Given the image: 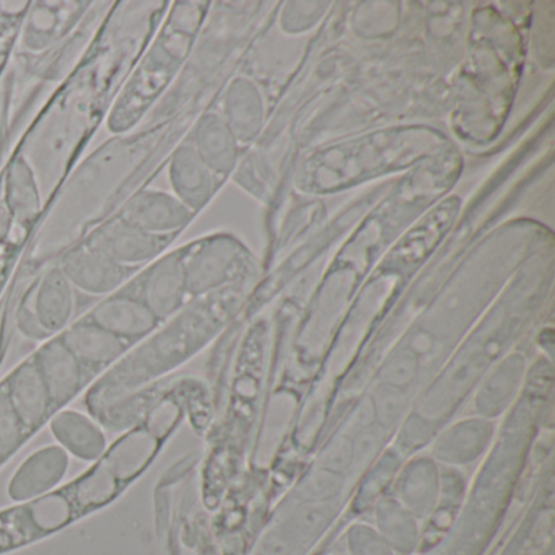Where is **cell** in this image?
I'll list each match as a JSON object with an SVG mask.
<instances>
[{"label": "cell", "instance_id": "cell-5", "mask_svg": "<svg viewBox=\"0 0 555 555\" xmlns=\"http://www.w3.org/2000/svg\"><path fill=\"white\" fill-rule=\"evenodd\" d=\"M168 242L170 236L151 235L119 216L93 230L83 243L116 264L135 271L158 259Z\"/></svg>", "mask_w": 555, "mask_h": 555}, {"label": "cell", "instance_id": "cell-3", "mask_svg": "<svg viewBox=\"0 0 555 555\" xmlns=\"http://www.w3.org/2000/svg\"><path fill=\"white\" fill-rule=\"evenodd\" d=\"M76 313L74 291L60 266L48 268L27 292L15 310V326L31 340H50L63 333Z\"/></svg>", "mask_w": 555, "mask_h": 555}, {"label": "cell", "instance_id": "cell-12", "mask_svg": "<svg viewBox=\"0 0 555 555\" xmlns=\"http://www.w3.org/2000/svg\"><path fill=\"white\" fill-rule=\"evenodd\" d=\"M170 181L181 203L199 204L207 193V173L199 155L191 149L178 151L171 160Z\"/></svg>", "mask_w": 555, "mask_h": 555}, {"label": "cell", "instance_id": "cell-6", "mask_svg": "<svg viewBox=\"0 0 555 555\" xmlns=\"http://www.w3.org/2000/svg\"><path fill=\"white\" fill-rule=\"evenodd\" d=\"M86 318L125 343L131 350L144 343L162 324L128 285H122L115 294L103 298Z\"/></svg>", "mask_w": 555, "mask_h": 555}, {"label": "cell", "instance_id": "cell-8", "mask_svg": "<svg viewBox=\"0 0 555 555\" xmlns=\"http://www.w3.org/2000/svg\"><path fill=\"white\" fill-rule=\"evenodd\" d=\"M70 456L60 444H48L31 453L9 480L14 502H27L56 489L69 469Z\"/></svg>", "mask_w": 555, "mask_h": 555}, {"label": "cell", "instance_id": "cell-10", "mask_svg": "<svg viewBox=\"0 0 555 555\" xmlns=\"http://www.w3.org/2000/svg\"><path fill=\"white\" fill-rule=\"evenodd\" d=\"M121 217L151 235L170 236L168 233L186 223L190 212L177 197L162 191L147 190L128 201Z\"/></svg>", "mask_w": 555, "mask_h": 555}, {"label": "cell", "instance_id": "cell-4", "mask_svg": "<svg viewBox=\"0 0 555 555\" xmlns=\"http://www.w3.org/2000/svg\"><path fill=\"white\" fill-rule=\"evenodd\" d=\"M126 285L147 305L149 310L164 324L183 307L188 295H190L183 253H171V255L155 259Z\"/></svg>", "mask_w": 555, "mask_h": 555}, {"label": "cell", "instance_id": "cell-1", "mask_svg": "<svg viewBox=\"0 0 555 555\" xmlns=\"http://www.w3.org/2000/svg\"><path fill=\"white\" fill-rule=\"evenodd\" d=\"M194 383L154 385L138 396L141 417L116 438L86 473L44 495L0 509V555L43 541L79 519L112 505L160 456L197 404Z\"/></svg>", "mask_w": 555, "mask_h": 555}, {"label": "cell", "instance_id": "cell-7", "mask_svg": "<svg viewBox=\"0 0 555 555\" xmlns=\"http://www.w3.org/2000/svg\"><path fill=\"white\" fill-rule=\"evenodd\" d=\"M56 264L70 282L74 291L95 295V297H108L115 294L134 275L132 269L116 264L86 243L67 249Z\"/></svg>", "mask_w": 555, "mask_h": 555}, {"label": "cell", "instance_id": "cell-11", "mask_svg": "<svg viewBox=\"0 0 555 555\" xmlns=\"http://www.w3.org/2000/svg\"><path fill=\"white\" fill-rule=\"evenodd\" d=\"M50 430L61 448L77 460L95 463L106 451L102 425L82 412L64 409L50 422Z\"/></svg>", "mask_w": 555, "mask_h": 555}, {"label": "cell", "instance_id": "cell-2", "mask_svg": "<svg viewBox=\"0 0 555 555\" xmlns=\"http://www.w3.org/2000/svg\"><path fill=\"white\" fill-rule=\"evenodd\" d=\"M96 382L60 336L0 382V469Z\"/></svg>", "mask_w": 555, "mask_h": 555}, {"label": "cell", "instance_id": "cell-13", "mask_svg": "<svg viewBox=\"0 0 555 555\" xmlns=\"http://www.w3.org/2000/svg\"><path fill=\"white\" fill-rule=\"evenodd\" d=\"M5 196H8V206L12 216L18 220L34 219L40 209V194H38L37 181L27 162L17 160L12 165L8 177V188H5Z\"/></svg>", "mask_w": 555, "mask_h": 555}, {"label": "cell", "instance_id": "cell-9", "mask_svg": "<svg viewBox=\"0 0 555 555\" xmlns=\"http://www.w3.org/2000/svg\"><path fill=\"white\" fill-rule=\"evenodd\" d=\"M64 346L96 379L121 362L131 349L86 317L74 321L63 333L57 334Z\"/></svg>", "mask_w": 555, "mask_h": 555}, {"label": "cell", "instance_id": "cell-14", "mask_svg": "<svg viewBox=\"0 0 555 555\" xmlns=\"http://www.w3.org/2000/svg\"><path fill=\"white\" fill-rule=\"evenodd\" d=\"M9 222L8 217L4 216V212H0V243L4 240V236L8 235Z\"/></svg>", "mask_w": 555, "mask_h": 555}]
</instances>
